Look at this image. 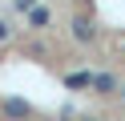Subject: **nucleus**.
Segmentation results:
<instances>
[{
	"label": "nucleus",
	"mask_w": 125,
	"mask_h": 121,
	"mask_svg": "<svg viewBox=\"0 0 125 121\" xmlns=\"http://www.w3.org/2000/svg\"><path fill=\"white\" fill-rule=\"evenodd\" d=\"M4 113H8V117H28V113H32V105L28 101H16V97H4Z\"/></svg>",
	"instance_id": "nucleus-3"
},
{
	"label": "nucleus",
	"mask_w": 125,
	"mask_h": 121,
	"mask_svg": "<svg viewBox=\"0 0 125 121\" xmlns=\"http://www.w3.org/2000/svg\"><path fill=\"white\" fill-rule=\"evenodd\" d=\"M117 85H121V81H117V77H109V73H93V81H89V89H93V93H101V97L117 93Z\"/></svg>",
	"instance_id": "nucleus-1"
},
{
	"label": "nucleus",
	"mask_w": 125,
	"mask_h": 121,
	"mask_svg": "<svg viewBox=\"0 0 125 121\" xmlns=\"http://www.w3.org/2000/svg\"><path fill=\"white\" fill-rule=\"evenodd\" d=\"M73 40H81V44L97 40V28H93V20H89V16H77V20H73Z\"/></svg>",
	"instance_id": "nucleus-2"
},
{
	"label": "nucleus",
	"mask_w": 125,
	"mask_h": 121,
	"mask_svg": "<svg viewBox=\"0 0 125 121\" xmlns=\"http://www.w3.org/2000/svg\"><path fill=\"white\" fill-rule=\"evenodd\" d=\"M89 81H93V73H85V69L65 73V89H89Z\"/></svg>",
	"instance_id": "nucleus-4"
},
{
	"label": "nucleus",
	"mask_w": 125,
	"mask_h": 121,
	"mask_svg": "<svg viewBox=\"0 0 125 121\" xmlns=\"http://www.w3.org/2000/svg\"><path fill=\"white\" fill-rule=\"evenodd\" d=\"M12 36V28H8V20H0V44H4V40Z\"/></svg>",
	"instance_id": "nucleus-6"
},
{
	"label": "nucleus",
	"mask_w": 125,
	"mask_h": 121,
	"mask_svg": "<svg viewBox=\"0 0 125 121\" xmlns=\"http://www.w3.org/2000/svg\"><path fill=\"white\" fill-rule=\"evenodd\" d=\"M12 4H16V12H28V8H32L36 0H12Z\"/></svg>",
	"instance_id": "nucleus-7"
},
{
	"label": "nucleus",
	"mask_w": 125,
	"mask_h": 121,
	"mask_svg": "<svg viewBox=\"0 0 125 121\" xmlns=\"http://www.w3.org/2000/svg\"><path fill=\"white\" fill-rule=\"evenodd\" d=\"M117 93H121V97H125V85H117Z\"/></svg>",
	"instance_id": "nucleus-8"
},
{
	"label": "nucleus",
	"mask_w": 125,
	"mask_h": 121,
	"mask_svg": "<svg viewBox=\"0 0 125 121\" xmlns=\"http://www.w3.org/2000/svg\"><path fill=\"white\" fill-rule=\"evenodd\" d=\"M24 16H28V24H32V28H44V24H49V8H41V4H32Z\"/></svg>",
	"instance_id": "nucleus-5"
},
{
	"label": "nucleus",
	"mask_w": 125,
	"mask_h": 121,
	"mask_svg": "<svg viewBox=\"0 0 125 121\" xmlns=\"http://www.w3.org/2000/svg\"><path fill=\"white\" fill-rule=\"evenodd\" d=\"M85 121H97V117H85Z\"/></svg>",
	"instance_id": "nucleus-9"
}]
</instances>
